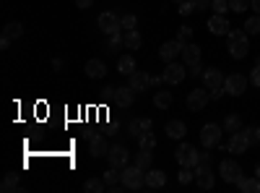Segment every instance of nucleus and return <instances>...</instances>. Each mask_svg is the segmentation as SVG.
Masks as SVG:
<instances>
[{
    "mask_svg": "<svg viewBox=\"0 0 260 193\" xmlns=\"http://www.w3.org/2000/svg\"><path fill=\"white\" fill-rule=\"evenodd\" d=\"M16 188H18V175H16V173H8V175L3 178V183H0V190L11 193V190H16Z\"/></svg>",
    "mask_w": 260,
    "mask_h": 193,
    "instance_id": "obj_33",
    "label": "nucleus"
},
{
    "mask_svg": "<svg viewBox=\"0 0 260 193\" xmlns=\"http://www.w3.org/2000/svg\"><path fill=\"white\" fill-rule=\"evenodd\" d=\"M211 102V94L208 92H203V89H192L190 94H187V107L192 113H203V107Z\"/></svg>",
    "mask_w": 260,
    "mask_h": 193,
    "instance_id": "obj_10",
    "label": "nucleus"
},
{
    "mask_svg": "<svg viewBox=\"0 0 260 193\" xmlns=\"http://www.w3.org/2000/svg\"><path fill=\"white\" fill-rule=\"evenodd\" d=\"M136 164L141 170H151V164H154V154H151V149H141V152L136 154Z\"/></svg>",
    "mask_w": 260,
    "mask_h": 193,
    "instance_id": "obj_26",
    "label": "nucleus"
},
{
    "mask_svg": "<svg viewBox=\"0 0 260 193\" xmlns=\"http://www.w3.org/2000/svg\"><path fill=\"white\" fill-rule=\"evenodd\" d=\"M175 159L180 162V167H198L201 154H198V149H195V146H190V144H180V146H177V152H175Z\"/></svg>",
    "mask_w": 260,
    "mask_h": 193,
    "instance_id": "obj_4",
    "label": "nucleus"
},
{
    "mask_svg": "<svg viewBox=\"0 0 260 193\" xmlns=\"http://www.w3.org/2000/svg\"><path fill=\"white\" fill-rule=\"evenodd\" d=\"M190 73H192V76H203V71H201V66H190Z\"/></svg>",
    "mask_w": 260,
    "mask_h": 193,
    "instance_id": "obj_49",
    "label": "nucleus"
},
{
    "mask_svg": "<svg viewBox=\"0 0 260 193\" xmlns=\"http://www.w3.org/2000/svg\"><path fill=\"white\" fill-rule=\"evenodd\" d=\"M245 32L247 34H260V16H250L245 21Z\"/></svg>",
    "mask_w": 260,
    "mask_h": 193,
    "instance_id": "obj_35",
    "label": "nucleus"
},
{
    "mask_svg": "<svg viewBox=\"0 0 260 193\" xmlns=\"http://www.w3.org/2000/svg\"><path fill=\"white\" fill-rule=\"evenodd\" d=\"M120 45H125V39H120V34H110V42H107V52H117Z\"/></svg>",
    "mask_w": 260,
    "mask_h": 193,
    "instance_id": "obj_36",
    "label": "nucleus"
},
{
    "mask_svg": "<svg viewBox=\"0 0 260 193\" xmlns=\"http://www.w3.org/2000/svg\"><path fill=\"white\" fill-rule=\"evenodd\" d=\"M242 133H245L250 141H257V139H255V128H242Z\"/></svg>",
    "mask_w": 260,
    "mask_h": 193,
    "instance_id": "obj_46",
    "label": "nucleus"
},
{
    "mask_svg": "<svg viewBox=\"0 0 260 193\" xmlns=\"http://www.w3.org/2000/svg\"><path fill=\"white\" fill-rule=\"evenodd\" d=\"M11 47V39H6V37H0V50H8Z\"/></svg>",
    "mask_w": 260,
    "mask_h": 193,
    "instance_id": "obj_47",
    "label": "nucleus"
},
{
    "mask_svg": "<svg viewBox=\"0 0 260 193\" xmlns=\"http://www.w3.org/2000/svg\"><path fill=\"white\" fill-rule=\"evenodd\" d=\"M141 185H146V170H141L138 164H127V167H122V188H127V190H138Z\"/></svg>",
    "mask_w": 260,
    "mask_h": 193,
    "instance_id": "obj_2",
    "label": "nucleus"
},
{
    "mask_svg": "<svg viewBox=\"0 0 260 193\" xmlns=\"http://www.w3.org/2000/svg\"><path fill=\"white\" fill-rule=\"evenodd\" d=\"M182 50H185V42H180V39H169V42H164V45H161L159 55H161L164 63H172L177 55H182Z\"/></svg>",
    "mask_w": 260,
    "mask_h": 193,
    "instance_id": "obj_9",
    "label": "nucleus"
},
{
    "mask_svg": "<svg viewBox=\"0 0 260 193\" xmlns=\"http://www.w3.org/2000/svg\"><path fill=\"white\" fill-rule=\"evenodd\" d=\"M213 3V0H192V6H195V11H198V8H208Z\"/></svg>",
    "mask_w": 260,
    "mask_h": 193,
    "instance_id": "obj_45",
    "label": "nucleus"
},
{
    "mask_svg": "<svg viewBox=\"0 0 260 193\" xmlns=\"http://www.w3.org/2000/svg\"><path fill=\"white\" fill-rule=\"evenodd\" d=\"M136 26H138V18H136L133 13H125V16H122V29L130 32V29H136Z\"/></svg>",
    "mask_w": 260,
    "mask_h": 193,
    "instance_id": "obj_39",
    "label": "nucleus"
},
{
    "mask_svg": "<svg viewBox=\"0 0 260 193\" xmlns=\"http://www.w3.org/2000/svg\"><path fill=\"white\" fill-rule=\"evenodd\" d=\"M117 71H120L122 76L136 73V58H133V55H122V58L117 60Z\"/></svg>",
    "mask_w": 260,
    "mask_h": 193,
    "instance_id": "obj_23",
    "label": "nucleus"
},
{
    "mask_svg": "<svg viewBox=\"0 0 260 193\" xmlns=\"http://www.w3.org/2000/svg\"><path fill=\"white\" fill-rule=\"evenodd\" d=\"M102 178H104L107 188H110V190H115V188L120 185V180H122V173H120L117 167H110V170H107V173H104Z\"/></svg>",
    "mask_w": 260,
    "mask_h": 193,
    "instance_id": "obj_24",
    "label": "nucleus"
},
{
    "mask_svg": "<svg viewBox=\"0 0 260 193\" xmlns=\"http://www.w3.org/2000/svg\"><path fill=\"white\" fill-rule=\"evenodd\" d=\"M122 39H125V47H127V50H138V47H141V34H138L136 29H130Z\"/></svg>",
    "mask_w": 260,
    "mask_h": 193,
    "instance_id": "obj_31",
    "label": "nucleus"
},
{
    "mask_svg": "<svg viewBox=\"0 0 260 193\" xmlns=\"http://www.w3.org/2000/svg\"><path fill=\"white\" fill-rule=\"evenodd\" d=\"M164 183H167V175L161 170H146V185L148 188H164Z\"/></svg>",
    "mask_w": 260,
    "mask_h": 193,
    "instance_id": "obj_21",
    "label": "nucleus"
},
{
    "mask_svg": "<svg viewBox=\"0 0 260 193\" xmlns=\"http://www.w3.org/2000/svg\"><path fill=\"white\" fill-rule=\"evenodd\" d=\"M86 76H89V78H104V73H107V66H104V60H89V63H86Z\"/></svg>",
    "mask_w": 260,
    "mask_h": 193,
    "instance_id": "obj_19",
    "label": "nucleus"
},
{
    "mask_svg": "<svg viewBox=\"0 0 260 193\" xmlns=\"http://www.w3.org/2000/svg\"><path fill=\"white\" fill-rule=\"evenodd\" d=\"M208 29H211V34H216V37H221V34H229V32H232L226 16H221V13H213V16L208 18Z\"/></svg>",
    "mask_w": 260,
    "mask_h": 193,
    "instance_id": "obj_14",
    "label": "nucleus"
},
{
    "mask_svg": "<svg viewBox=\"0 0 260 193\" xmlns=\"http://www.w3.org/2000/svg\"><path fill=\"white\" fill-rule=\"evenodd\" d=\"M182 16H190L192 11H195V6H192V0H182V3H180V8H177Z\"/></svg>",
    "mask_w": 260,
    "mask_h": 193,
    "instance_id": "obj_41",
    "label": "nucleus"
},
{
    "mask_svg": "<svg viewBox=\"0 0 260 193\" xmlns=\"http://www.w3.org/2000/svg\"><path fill=\"white\" fill-rule=\"evenodd\" d=\"M250 144H252V141H250L242 131H237V133H232V139L226 141V149H229L232 154H245L247 149H250Z\"/></svg>",
    "mask_w": 260,
    "mask_h": 193,
    "instance_id": "obj_11",
    "label": "nucleus"
},
{
    "mask_svg": "<svg viewBox=\"0 0 260 193\" xmlns=\"http://www.w3.org/2000/svg\"><path fill=\"white\" fill-rule=\"evenodd\" d=\"M224 73L219 71V68H208V71H203V84L213 92V89H224Z\"/></svg>",
    "mask_w": 260,
    "mask_h": 193,
    "instance_id": "obj_16",
    "label": "nucleus"
},
{
    "mask_svg": "<svg viewBox=\"0 0 260 193\" xmlns=\"http://www.w3.org/2000/svg\"><path fill=\"white\" fill-rule=\"evenodd\" d=\"M182 63H185V66H198V63H201V47L198 45H185Z\"/></svg>",
    "mask_w": 260,
    "mask_h": 193,
    "instance_id": "obj_20",
    "label": "nucleus"
},
{
    "mask_svg": "<svg viewBox=\"0 0 260 193\" xmlns=\"http://www.w3.org/2000/svg\"><path fill=\"white\" fill-rule=\"evenodd\" d=\"M229 42H226V47H229V55L234 58V60H245L247 58V52H250V34L245 32V29H232L229 34Z\"/></svg>",
    "mask_w": 260,
    "mask_h": 193,
    "instance_id": "obj_1",
    "label": "nucleus"
},
{
    "mask_svg": "<svg viewBox=\"0 0 260 193\" xmlns=\"http://www.w3.org/2000/svg\"><path fill=\"white\" fill-rule=\"evenodd\" d=\"M146 131H151V120H148V118H141V120L130 123V133H133L136 139H138L141 133H146Z\"/></svg>",
    "mask_w": 260,
    "mask_h": 193,
    "instance_id": "obj_27",
    "label": "nucleus"
},
{
    "mask_svg": "<svg viewBox=\"0 0 260 193\" xmlns=\"http://www.w3.org/2000/svg\"><path fill=\"white\" fill-rule=\"evenodd\" d=\"M185 68L180 66V63H175V60H172V63H167V68H164V73H161V78L167 81V84H182L185 81Z\"/></svg>",
    "mask_w": 260,
    "mask_h": 193,
    "instance_id": "obj_12",
    "label": "nucleus"
},
{
    "mask_svg": "<svg viewBox=\"0 0 260 193\" xmlns=\"http://www.w3.org/2000/svg\"><path fill=\"white\" fill-rule=\"evenodd\" d=\"M211 6H213V11H216V13H221V16H224L226 11H232V8H229V0H213Z\"/></svg>",
    "mask_w": 260,
    "mask_h": 193,
    "instance_id": "obj_40",
    "label": "nucleus"
},
{
    "mask_svg": "<svg viewBox=\"0 0 260 193\" xmlns=\"http://www.w3.org/2000/svg\"><path fill=\"white\" fill-rule=\"evenodd\" d=\"M127 78H130L127 87L133 89V92H143L146 87H151V76H148L146 71H136V73H130Z\"/></svg>",
    "mask_w": 260,
    "mask_h": 193,
    "instance_id": "obj_17",
    "label": "nucleus"
},
{
    "mask_svg": "<svg viewBox=\"0 0 260 193\" xmlns=\"http://www.w3.org/2000/svg\"><path fill=\"white\" fill-rule=\"evenodd\" d=\"M255 175L260 178V162H257V167H255Z\"/></svg>",
    "mask_w": 260,
    "mask_h": 193,
    "instance_id": "obj_51",
    "label": "nucleus"
},
{
    "mask_svg": "<svg viewBox=\"0 0 260 193\" xmlns=\"http://www.w3.org/2000/svg\"><path fill=\"white\" fill-rule=\"evenodd\" d=\"M107 159H110V167H117V170H122V167H127V162H130V154H127V149L125 146H112L110 149V154H107Z\"/></svg>",
    "mask_w": 260,
    "mask_h": 193,
    "instance_id": "obj_13",
    "label": "nucleus"
},
{
    "mask_svg": "<svg viewBox=\"0 0 260 193\" xmlns=\"http://www.w3.org/2000/svg\"><path fill=\"white\" fill-rule=\"evenodd\" d=\"M177 180H180L182 185L192 183V180H195V173H192V167H182V170H180V175H177Z\"/></svg>",
    "mask_w": 260,
    "mask_h": 193,
    "instance_id": "obj_37",
    "label": "nucleus"
},
{
    "mask_svg": "<svg viewBox=\"0 0 260 193\" xmlns=\"http://www.w3.org/2000/svg\"><path fill=\"white\" fill-rule=\"evenodd\" d=\"M175 3H182V0H175Z\"/></svg>",
    "mask_w": 260,
    "mask_h": 193,
    "instance_id": "obj_52",
    "label": "nucleus"
},
{
    "mask_svg": "<svg viewBox=\"0 0 260 193\" xmlns=\"http://www.w3.org/2000/svg\"><path fill=\"white\" fill-rule=\"evenodd\" d=\"M250 8H252V11L260 16V0H250Z\"/></svg>",
    "mask_w": 260,
    "mask_h": 193,
    "instance_id": "obj_48",
    "label": "nucleus"
},
{
    "mask_svg": "<svg viewBox=\"0 0 260 193\" xmlns=\"http://www.w3.org/2000/svg\"><path fill=\"white\" fill-rule=\"evenodd\" d=\"M255 139L260 141V128H255Z\"/></svg>",
    "mask_w": 260,
    "mask_h": 193,
    "instance_id": "obj_50",
    "label": "nucleus"
},
{
    "mask_svg": "<svg viewBox=\"0 0 260 193\" xmlns=\"http://www.w3.org/2000/svg\"><path fill=\"white\" fill-rule=\"evenodd\" d=\"M91 6H94V0H76V8H81V11L91 8Z\"/></svg>",
    "mask_w": 260,
    "mask_h": 193,
    "instance_id": "obj_44",
    "label": "nucleus"
},
{
    "mask_svg": "<svg viewBox=\"0 0 260 193\" xmlns=\"http://www.w3.org/2000/svg\"><path fill=\"white\" fill-rule=\"evenodd\" d=\"M21 34H24V26H21L18 21H11V24H6V29H3V37H6V39H11V42H13V39H18Z\"/></svg>",
    "mask_w": 260,
    "mask_h": 193,
    "instance_id": "obj_28",
    "label": "nucleus"
},
{
    "mask_svg": "<svg viewBox=\"0 0 260 193\" xmlns=\"http://www.w3.org/2000/svg\"><path fill=\"white\" fill-rule=\"evenodd\" d=\"M195 183L203 190L213 188V170L208 167V162H198V170H195Z\"/></svg>",
    "mask_w": 260,
    "mask_h": 193,
    "instance_id": "obj_8",
    "label": "nucleus"
},
{
    "mask_svg": "<svg viewBox=\"0 0 260 193\" xmlns=\"http://www.w3.org/2000/svg\"><path fill=\"white\" fill-rule=\"evenodd\" d=\"M164 133H167L169 139H185L187 125H185L182 120H169V123L164 125Z\"/></svg>",
    "mask_w": 260,
    "mask_h": 193,
    "instance_id": "obj_18",
    "label": "nucleus"
},
{
    "mask_svg": "<svg viewBox=\"0 0 260 193\" xmlns=\"http://www.w3.org/2000/svg\"><path fill=\"white\" fill-rule=\"evenodd\" d=\"M107 188V183H104V178H89L83 183V190H89V193H102Z\"/></svg>",
    "mask_w": 260,
    "mask_h": 193,
    "instance_id": "obj_29",
    "label": "nucleus"
},
{
    "mask_svg": "<svg viewBox=\"0 0 260 193\" xmlns=\"http://www.w3.org/2000/svg\"><path fill=\"white\" fill-rule=\"evenodd\" d=\"M250 84L260 87V66H255V68H252V73H250Z\"/></svg>",
    "mask_w": 260,
    "mask_h": 193,
    "instance_id": "obj_43",
    "label": "nucleus"
},
{
    "mask_svg": "<svg viewBox=\"0 0 260 193\" xmlns=\"http://www.w3.org/2000/svg\"><path fill=\"white\" fill-rule=\"evenodd\" d=\"M112 94V99H115V104H120V107H130L133 104V99H136V92L130 89V87H120V89H107Z\"/></svg>",
    "mask_w": 260,
    "mask_h": 193,
    "instance_id": "obj_15",
    "label": "nucleus"
},
{
    "mask_svg": "<svg viewBox=\"0 0 260 193\" xmlns=\"http://www.w3.org/2000/svg\"><path fill=\"white\" fill-rule=\"evenodd\" d=\"M91 154L94 157H107V154H110V146H107V141L102 136H94L91 139Z\"/></svg>",
    "mask_w": 260,
    "mask_h": 193,
    "instance_id": "obj_25",
    "label": "nucleus"
},
{
    "mask_svg": "<svg viewBox=\"0 0 260 193\" xmlns=\"http://www.w3.org/2000/svg\"><path fill=\"white\" fill-rule=\"evenodd\" d=\"M201 144L206 149H213V146H219L221 144V125H216V123H206L201 128Z\"/></svg>",
    "mask_w": 260,
    "mask_h": 193,
    "instance_id": "obj_5",
    "label": "nucleus"
},
{
    "mask_svg": "<svg viewBox=\"0 0 260 193\" xmlns=\"http://www.w3.org/2000/svg\"><path fill=\"white\" fill-rule=\"evenodd\" d=\"M96 26H99V32H104V34H120L122 18H120L117 13H112V11H104V13H99V18H96Z\"/></svg>",
    "mask_w": 260,
    "mask_h": 193,
    "instance_id": "obj_3",
    "label": "nucleus"
},
{
    "mask_svg": "<svg viewBox=\"0 0 260 193\" xmlns=\"http://www.w3.org/2000/svg\"><path fill=\"white\" fill-rule=\"evenodd\" d=\"M245 89H247V78H245L242 73H232V76H226V81H224V92H226L229 97H240V94H245Z\"/></svg>",
    "mask_w": 260,
    "mask_h": 193,
    "instance_id": "obj_6",
    "label": "nucleus"
},
{
    "mask_svg": "<svg viewBox=\"0 0 260 193\" xmlns=\"http://www.w3.org/2000/svg\"><path fill=\"white\" fill-rule=\"evenodd\" d=\"M154 104L159 107V110H167V107L172 104V94H169V92H164V89H159V92L154 94Z\"/></svg>",
    "mask_w": 260,
    "mask_h": 193,
    "instance_id": "obj_32",
    "label": "nucleus"
},
{
    "mask_svg": "<svg viewBox=\"0 0 260 193\" xmlns=\"http://www.w3.org/2000/svg\"><path fill=\"white\" fill-rule=\"evenodd\" d=\"M257 66H260V58H257Z\"/></svg>",
    "mask_w": 260,
    "mask_h": 193,
    "instance_id": "obj_53",
    "label": "nucleus"
},
{
    "mask_svg": "<svg viewBox=\"0 0 260 193\" xmlns=\"http://www.w3.org/2000/svg\"><path fill=\"white\" fill-rule=\"evenodd\" d=\"M229 8L234 13H245V8H250V0H229Z\"/></svg>",
    "mask_w": 260,
    "mask_h": 193,
    "instance_id": "obj_38",
    "label": "nucleus"
},
{
    "mask_svg": "<svg viewBox=\"0 0 260 193\" xmlns=\"http://www.w3.org/2000/svg\"><path fill=\"white\" fill-rule=\"evenodd\" d=\"M237 188H240L242 193H257L260 190V178H240L237 180Z\"/></svg>",
    "mask_w": 260,
    "mask_h": 193,
    "instance_id": "obj_22",
    "label": "nucleus"
},
{
    "mask_svg": "<svg viewBox=\"0 0 260 193\" xmlns=\"http://www.w3.org/2000/svg\"><path fill=\"white\" fill-rule=\"evenodd\" d=\"M190 37H192V29H190V26H180V29H177V39H180V42H187Z\"/></svg>",
    "mask_w": 260,
    "mask_h": 193,
    "instance_id": "obj_42",
    "label": "nucleus"
},
{
    "mask_svg": "<svg viewBox=\"0 0 260 193\" xmlns=\"http://www.w3.org/2000/svg\"><path fill=\"white\" fill-rule=\"evenodd\" d=\"M138 144H141V149H154L156 146V136L151 133V131H146V133L138 136Z\"/></svg>",
    "mask_w": 260,
    "mask_h": 193,
    "instance_id": "obj_34",
    "label": "nucleus"
},
{
    "mask_svg": "<svg viewBox=\"0 0 260 193\" xmlns=\"http://www.w3.org/2000/svg\"><path fill=\"white\" fill-rule=\"evenodd\" d=\"M219 173H221V178H224L226 183H234V185H237V180L242 178V167L237 164L234 159H221V164H219Z\"/></svg>",
    "mask_w": 260,
    "mask_h": 193,
    "instance_id": "obj_7",
    "label": "nucleus"
},
{
    "mask_svg": "<svg viewBox=\"0 0 260 193\" xmlns=\"http://www.w3.org/2000/svg\"><path fill=\"white\" fill-rule=\"evenodd\" d=\"M224 131H226V133L242 131V118H240V115H229V118L224 120Z\"/></svg>",
    "mask_w": 260,
    "mask_h": 193,
    "instance_id": "obj_30",
    "label": "nucleus"
}]
</instances>
